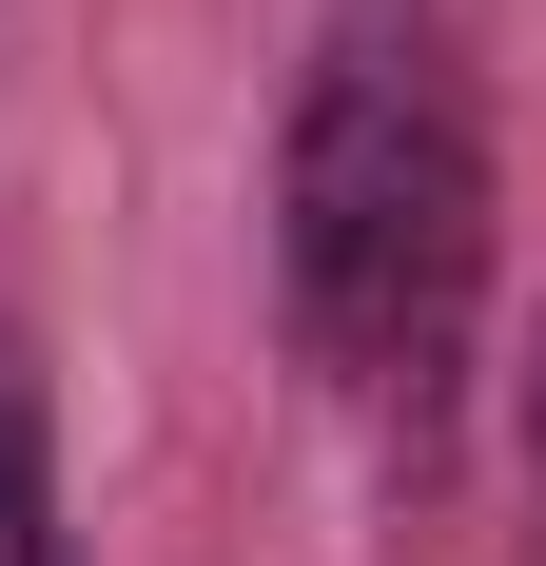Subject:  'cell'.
<instances>
[{
  "label": "cell",
  "instance_id": "obj_2",
  "mask_svg": "<svg viewBox=\"0 0 546 566\" xmlns=\"http://www.w3.org/2000/svg\"><path fill=\"white\" fill-rule=\"evenodd\" d=\"M527 450H546V352H527Z\"/></svg>",
  "mask_w": 546,
  "mask_h": 566
},
{
  "label": "cell",
  "instance_id": "obj_3",
  "mask_svg": "<svg viewBox=\"0 0 546 566\" xmlns=\"http://www.w3.org/2000/svg\"><path fill=\"white\" fill-rule=\"evenodd\" d=\"M20 566H59V527H40V547H20Z\"/></svg>",
  "mask_w": 546,
  "mask_h": 566
},
{
  "label": "cell",
  "instance_id": "obj_1",
  "mask_svg": "<svg viewBox=\"0 0 546 566\" xmlns=\"http://www.w3.org/2000/svg\"><path fill=\"white\" fill-rule=\"evenodd\" d=\"M273 274H293V352H313L332 391L410 410V450H430L469 293H489V137H469V98H449L430 40H371L351 20L313 59L293 176H273Z\"/></svg>",
  "mask_w": 546,
  "mask_h": 566
}]
</instances>
